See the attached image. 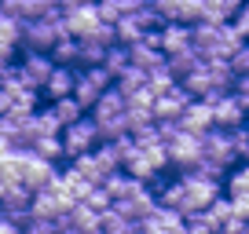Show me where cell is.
Wrapping results in <instances>:
<instances>
[{
  "label": "cell",
  "mask_w": 249,
  "mask_h": 234,
  "mask_svg": "<svg viewBox=\"0 0 249 234\" xmlns=\"http://www.w3.org/2000/svg\"><path fill=\"white\" fill-rule=\"evenodd\" d=\"M59 37H70L66 22H62V11H48L40 18H18V44L33 48V51H48Z\"/></svg>",
  "instance_id": "cell-1"
},
{
  "label": "cell",
  "mask_w": 249,
  "mask_h": 234,
  "mask_svg": "<svg viewBox=\"0 0 249 234\" xmlns=\"http://www.w3.org/2000/svg\"><path fill=\"white\" fill-rule=\"evenodd\" d=\"M59 139H62V154H66V157H73V154H85V150H92L95 143H99V128H95V117L85 110V114H81L77 121L62 125Z\"/></svg>",
  "instance_id": "cell-2"
},
{
  "label": "cell",
  "mask_w": 249,
  "mask_h": 234,
  "mask_svg": "<svg viewBox=\"0 0 249 234\" xmlns=\"http://www.w3.org/2000/svg\"><path fill=\"white\" fill-rule=\"evenodd\" d=\"M179 183H183V190H187L183 216H191V212L205 209V205H209L213 198L220 194V183H216V180H205V176H195V172H179Z\"/></svg>",
  "instance_id": "cell-3"
},
{
  "label": "cell",
  "mask_w": 249,
  "mask_h": 234,
  "mask_svg": "<svg viewBox=\"0 0 249 234\" xmlns=\"http://www.w3.org/2000/svg\"><path fill=\"white\" fill-rule=\"evenodd\" d=\"M52 55L48 51H33V48H26L22 51V63H18V81H22V88H37L48 81V73H52Z\"/></svg>",
  "instance_id": "cell-4"
},
{
  "label": "cell",
  "mask_w": 249,
  "mask_h": 234,
  "mask_svg": "<svg viewBox=\"0 0 249 234\" xmlns=\"http://www.w3.org/2000/svg\"><path fill=\"white\" fill-rule=\"evenodd\" d=\"M165 150H169V165L187 168L191 161H198V157H202V135L183 132V128H179L176 135H169V139H165Z\"/></svg>",
  "instance_id": "cell-5"
},
{
  "label": "cell",
  "mask_w": 249,
  "mask_h": 234,
  "mask_svg": "<svg viewBox=\"0 0 249 234\" xmlns=\"http://www.w3.org/2000/svg\"><path fill=\"white\" fill-rule=\"evenodd\" d=\"M202 157L224 165V168H231V165L238 161V150H234L231 139H227V128H216V125H213L209 132H202Z\"/></svg>",
  "instance_id": "cell-6"
},
{
  "label": "cell",
  "mask_w": 249,
  "mask_h": 234,
  "mask_svg": "<svg viewBox=\"0 0 249 234\" xmlns=\"http://www.w3.org/2000/svg\"><path fill=\"white\" fill-rule=\"evenodd\" d=\"M55 172H59V168H55V161H44V157H37L30 150L26 161H22V187L30 190V194H33V190H44L48 183H52Z\"/></svg>",
  "instance_id": "cell-7"
},
{
  "label": "cell",
  "mask_w": 249,
  "mask_h": 234,
  "mask_svg": "<svg viewBox=\"0 0 249 234\" xmlns=\"http://www.w3.org/2000/svg\"><path fill=\"white\" fill-rule=\"evenodd\" d=\"M30 198L33 194L22 187V183H11V187H4V194H0V212L22 227L26 219H30Z\"/></svg>",
  "instance_id": "cell-8"
},
{
  "label": "cell",
  "mask_w": 249,
  "mask_h": 234,
  "mask_svg": "<svg viewBox=\"0 0 249 234\" xmlns=\"http://www.w3.org/2000/svg\"><path fill=\"white\" fill-rule=\"evenodd\" d=\"M176 125L183 128V132H195V135L209 132V128H213V106H209V102H202V99H191L183 110H179Z\"/></svg>",
  "instance_id": "cell-9"
},
{
  "label": "cell",
  "mask_w": 249,
  "mask_h": 234,
  "mask_svg": "<svg viewBox=\"0 0 249 234\" xmlns=\"http://www.w3.org/2000/svg\"><path fill=\"white\" fill-rule=\"evenodd\" d=\"M73 81H77V66H52V73H48V81L40 84V92L48 95V99H62V95L73 92Z\"/></svg>",
  "instance_id": "cell-10"
},
{
  "label": "cell",
  "mask_w": 249,
  "mask_h": 234,
  "mask_svg": "<svg viewBox=\"0 0 249 234\" xmlns=\"http://www.w3.org/2000/svg\"><path fill=\"white\" fill-rule=\"evenodd\" d=\"M62 22H66V33L70 37H85L88 30H92L95 22H99V11H95V0L92 4H81V8H70V11H62Z\"/></svg>",
  "instance_id": "cell-11"
},
{
  "label": "cell",
  "mask_w": 249,
  "mask_h": 234,
  "mask_svg": "<svg viewBox=\"0 0 249 234\" xmlns=\"http://www.w3.org/2000/svg\"><path fill=\"white\" fill-rule=\"evenodd\" d=\"M213 125H216V128H238V125H246V106L227 92L224 99L213 106Z\"/></svg>",
  "instance_id": "cell-12"
},
{
  "label": "cell",
  "mask_w": 249,
  "mask_h": 234,
  "mask_svg": "<svg viewBox=\"0 0 249 234\" xmlns=\"http://www.w3.org/2000/svg\"><path fill=\"white\" fill-rule=\"evenodd\" d=\"M165 66H169V73L172 77H187L191 70H198L202 66V51H198L195 44H187V48H179V51H169L165 55Z\"/></svg>",
  "instance_id": "cell-13"
},
{
  "label": "cell",
  "mask_w": 249,
  "mask_h": 234,
  "mask_svg": "<svg viewBox=\"0 0 249 234\" xmlns=\"http://www.w3.org/2000/svg\"><path fill=\"white\" fill-rule=\"evenodd\" d=\"M191 44V22H161V51H179Z\"/></svg>",
  "instance_id": "cell-14"
},
{
  "label": "cell",
  "mask_w": 249,
  "mask_h": 234,
  "mask_svg": "<svg viewBox=\"0 0 249 234\" xmlns=\"http://www.w3.org/2000/svg\"><path fill=\"white\" fill-rule=\"evenodd\" d=\"M128 63L140 66V70H150V66L165 63V51H161V48L143 44V40H136V44H128Z\"/></svg>",
  "instance_id": "cell-15"
},
{
  "label": "cell",
  "mask_w": 249,
  "mask_h": 234,
  "mask_svg": "<svg viewBox=\"0 0 249 234\" xmlns=\"http://www.w3.org/2000/svg\"><path fill=\"white\" fill-rule=\"evenodd\" d=\"M121 110H124V95H121V92H117V88H114V84H110V88H103V92H99V99H95V102H92V117H107V114H121Z\"/></svg>",
  "instance_id": "cell-16"
},
{
  "label": "cell",
  "mask_w": 249,
  "mask_h": 234,
  "mask_svg": "<svg viewBox=\"0 0 249 234\" xmlns=\"http://www.w3.org/2000/svg\"><path fill=\"white\" fill-rule=\"evenodd\" d=\"M70 168L77 172V176H85L88 183H99L103 176H107V172L99 168V161L92 157V150H85V154H73V157H70Z\"/></svg>",
  "instance_id": "cell-17"
},
{
  "label": "cell",
  "mask_w": 249,
  "mask_h": 234,
  "mask_svg": "<svg viewBox=\"0 0 249 234\" xmlns=\"http://www.w3.org/2000/svg\"><path fill=\"white\" fill-rule=\"evenodd\" d=\"M30 150L37 157H44V161H59V157H66V154H62V139H59V135H33Z\"/></svg>",
  "instance_id": "cell-18"
},
{
  "label": "cell",
  "mask_w": 249,
  "mask_h": 234,
  "mask_svg": "<svg viewBox=\"0 0 249 234\" xmlns=\"http://www.w3.org/2000/svg\"><path fill=\"white\" fill-rule=\"evenodd\" d=\"M48 55H52V63H59V66H77V37H59L48 48Z\"/></svg>",
  "instance_id": "cell-19"
},
{
  "label": "cell",
  "mask_w": 249,
  "mask_h": 234,
  "mask_svg": "<svg viewBox=\"0 0 249 234\" xmlns=\"http://www.w3.org/2000/svg\"><path fill=\"white\" fill-rule=\"evenodd\" d=\"M95 128H99V139H117V135L128 132V121H124V110L121 114H107V117H95Z\"/></svg>",
  "instance_id": "cell-20"
},
{
  "label": "cell",
  "mask_w": 249,
  "mask_h": 234,
  "mask_svg": "<svg viewBox=\"0 0 249 234\" xmlns=\"http://www.w3.org/2000/svg\"><path fill=\"white\" fill-rule=\"evenodd\" d=\"M114 40L117 44H136V40H143V26L132 15H121L114 22Z\"/></svg>",
  "instance_id": "cell-21"
},
{
  "label": "cell",
  "mask_w": 249,
  "mask_h": 234,
  "mask_svg": "<svg viewBox=\"0 0 249 234\" xmlns=\"http://www.w3.org/2000/svg\"><path fill=\"white\" fill-rule=\"evenodd\" d=\"M202 216H205V223L216 231V227L224 223L227 216H231V198H227V194H216V198H213V201L202 209Z\"/></svg>",
  "instance_id": "cell-22"
},
{
  "label": "cell",
  "mask_w": 249,
  "mask_h": 234,
  "mask_svg": "<svg viewBox=\"0 0 249 234\" xmlns=\"http://www.w3.org/2000/svg\"><path fill=\"white\" fill-rule=\"evenodd\" d=\"M52 114L59 117V125H70V121H77V117L85 114V106H81L73 95H62V99H52Z\"/></svg>",
  "instance_id": "cell-23"
},
{
  "label": "cell",
  "mask_w": 249,
  "mask_h": 234,
  "mask_svg": "<svg viewBox=\"0 0 249 234\" xmlns=\"http://www.w3.org/2000/svg\"><path fill=\"white\" fill-rule=\"evenodd\" d=\"M121 168L128 172L132 180H140V183H150L154 176H161V172H154V168H150V161L143 157V150H140V154H132L128 161H121Z\"/></svg>",
  "instance_id": "cell-24"
},
{
  "label": "cell",
  "mask_w": 249,
  "mask_h": 234,
  "mask_svg": "<svg viewBox=\"0 0 249 234\" xmlns=\"http://www.w3.org/2000/svg\"><path fill=\"white\" fill-rule=\"evenodd\" d=\"M103 66H107V73L110 77H117V73L128 66V44H107V55H103Z\"/></svg>",
  "instance_id": "cell-25"
},
{
  "label": "cell",
  "mask_w": 249,
  "mask_h": 234,
  "mask_svg": "<svg viewBox=\"0 0 249 234\" xmlns=\"http://www.w3.org/2000/svg\"><path fill=\"white\" fill-rule=\"evenodd\" d=\"M224 183H227V194H246L249 190V161L231 165V168L224 172Z\"/></svg>",
  "instance_id": "cell-26"
},
{
  "label": "cell",
  "mask_w": 249,
  "mask_h": 234,
  "mask_svg": "<svg viewBox=\"0 0 249 234\" xmlns=\"http://www.w3.org/2000/svg\"><path fill=\"white\" fill-rule=\"evenodd\" d=\"M103 55H107V44L88 40V37L77 40V66H95V63H103Z\"/></svg>",
  "instance_id": "cell-27"
},
{
  "label": "cell",
  "mask_w": 249,
  "mask_h": 234,
  "mask_svg": "<svg viewBox=\"0 0 249 234\" xmlns=\"http://www.w3.org/2000/svg\"><path fill=\"white\" fill-rule=\"evenodd\" d=\"M92 157L99 161L103 172L121 168V157H117V150H114V143H110V139H99V143H95V147H92Z\"/></svg>",
  "instance_id": "cell-28"
},
{
  "label": "cell",
  "mask_w": 249,
  "mask_h": 234,
  "mask_svg": "<svg viewBox=\"0 0 249 234\" xmlns=\"http://www.w3.org/2000/svg\"><path fill=\"white\" fill-rule=\"evenodd\" d=\"M70 95H73V99H77V102H81L85 110H92V102L99 99V88H95L92 81H88L85 73L77 70V81H73V92H70Z\"/></svg>",
  "instance_id": "cell-29"
},
{
  "label": "cell",
  "mask_w": 249,
  "mask_h": 234,
  "mask_svg": "<svg viewBox=\"0 0 249 234\" xmlns=\"http://www.w3.org/2000/svg\"><path fill=\"white\" fill-rule=\"evenodd\" d=\"M124 121H128V132L132 128H143L154 121V114H150V106H136V102H124Z\"/></svg>",
  "instance_id": "cell-30"
},
{
  "label": "cell",
  "mask_w": 249,
  "mask_h": 234,
  "mask_svg": "<svg viewBox=\"0 0 249 234\" xmlns=\"http://www.w3.org/2000/svg\"><path fill=\"white\" fill-rule=\"evenodd\" d=\"M172 81H176V77L169 73V66H165V63H158V66H150V70H147V84L154 88V95H161Z\"/></svg>",
  "instance_id": "cell-31"
},
{
  "label": "cell",
  "mask_w": 249,
  "mask_h": 234,
  "mask_svg": "<svg viewBox=\"0 0 249 234\" xmlns=\"http://www.w3.org/2000/svg\"><path fill=\"white\" fill-rule=\"evenodd\" d=\"M143 157L150 161V168H154V172H165V168H169V150H165V143L143 147Z\"/></svg>",
  "instance_id": "cell-32"
},
{
  "label": "cell",
  "mask_w": 249,
  "mask_h": 234,
  "mask_svg": "<svg viewBox=\"0 0 249 234\" xmlns=\"http://www.w3.org/2000/svg\"><path fill=\"white\" fill-rule=\"evenodd\" d=\"M59 8V0H22V18H40Z\"/></svg>",
  "instance_id": "cell-33"
},
{
  "label": "cell",
  "mask_w": 249,
  "mask_h": 234,
  "mask_svg": "<svg viewBox=\"0 0 249 234\" xmlns=\"http://www.w3.org/2000/svg\"><path fill=\"white\" fill-rule=\"evenodd\" d=\"M81 201H85V205H88V209H95V212H107V209H110V201H114V198H110V194H107V190H103V187H99V183H95V187H92V190H88V194H85V198H81Z\"/></svg>",
  "instance_id": "cell-34"
},
{
  "label": "cell",
  "mask_w": 249,
  "mask_h": 234,
  "mask_svg": "<svg viewBox=\"0 0 249 234\" xmlns=\"http://www.w3.org/2000/svg\"><path fill=\"white\" fill-rule=\"evenodd\" d=\"M81 73H85V77L92 81V84L99 88V92H103V88H110V84H114V77L107 73V66H103V63H95V66H85Z\"/></svg>",
  "instance_id": "cell-35"
},
{
  "label": "cell",
  "mask_w": 249,
  "mask_h": 234,
  "mask_svg": "<svg viewBox=\"0 0 249 234\" xmlns=\"http://www.w3.org/2000/svg\"><path fill=\"white\" fill-rule=\"evenodd\" d=\"M227 63H231L234 73H249V40H246V44H238L231 55H227Z\"/></svg>",
  "instance_id": "cell-36"
},
{
  "label": "cell",
  "mask_w": 249,
  "mask_h": 234,
  "mask_svg": "<svg viewBox=\"0 0 249 234\" xmlns=\"http://www.w3.org/2000/svg\"><path fill=\"white\" fill-rule=\"evenodd\" d=\"M183 231H187V234H216L209 223H205L202 209H198V212H191V216H183Z\"/></svg>",
  "instance_id": "cell-37"
},
{
  "label": "cell",
  "mask_w": 249,
  "mask_h": 234,
  "mask_svg": "<svg viewBox=\"0 0 249 234\" xmlns=\"http://www.w3.org/2000/svg\"><path fill=\"white\" fill-rule=\"evenodd\" d=\"M110 143H114V150H117V157H121V161H128L132 154H140V147H136V139H132L128 132L117 135V139H110Z\"/></svg>",
  "instance_id": "cell-38"
},
{
  "label": "cell",
  "mask_w": 249,
  "mask_h": 234,
  "mask_svg": "<svg viewBox=\"0 0 249 234\" xmlns=\"http://www.w3.org/2000/svg\"><path fill=\"white\" fill-rule=\"evenodd\" d=\"M231 95L242 102V106H249V73H234V81H231Z\"/></svg>",
  "instance_id": "cell-39"
},
{
  "label": "cell",
  "mask_w": 249,
  "mask_h": 234,
  "mask_svg": "<svg viewBox=\"0 0 249 234\" xmlns=\"http://www.w3.org/2000/svg\"><path fill=\"white\" fill-rule=\"evenodd\" d=\"M59 227H55V219H26L22 223V234H55Z\"/></svg>",
  "instance_id": "cell-40"
},
{
  "label": "cell",
  "mask_w": 249,
  "mask_h": 234,
  "mask_svg": "<svg viewBox=\"0 0 249 234\" xmlns=\"http://www.w3.org/2000/svg\"><path fill=\"white\" fill-rule=\"evenodd\" d=\"M124 102H136V106H150V102H154V88H150V84L132 88V92L124 95Z\"/></svg>",
  "instance_id": "cell-41"
},
{
  "label": "cell",
  "mask_w": 249,
  "mask_h": 234,
  "mask_svg": "<svg viewBox=\"0 0 249 234\" xmlns=\"http://www.w3.org/2000/svg\"><path fill=\"white\" fill-rule=\"evenodd\" d=\"M95 11H99L103 22H117V18H121V8H117V0H95Z\"/></svg>",
  "instance_id": "cell-42"
},
{
  "label": "cell",
  "mask_w": 249,
  "mask_h": 234,
  "mask_svg": "<svg viewBox=\"0 0 249 234\" xmlns=\"http://www.w3.org/2000/svg\"><path fill=\"white\" fill-rule=\"evenodd\" d=\"M231 22H234V30H238L242 37L249 40V0H242V8L234 11V18H231Z\"/></svg>",
  "instance_id": "cell-43"
},
{
  "label": "cell",
  "mask_w": 249,
  "mask_h": 234,
  "mask_svg": "<svg viewBox=\"0 0 249 234\" xmlns=\"http://www.w3.org/2000/svg\"><path fill=\"white\" fill-rule=\"evenodd\" d=\"M0 234H22V227H18L15 219H8L4 212H0Z\"/></svg>",
  "instance_id": "cell-44"
},
{
  "label": "cell",
  "mask_w": 249,
  "mask_h": 234,
  "mask_svg": "<svg viewBox=\"0 0 249 234\" xmlns=\"http://www.w3.org/2000/svg\"><path fill=\"white\" fill-rule=\"evenodd\" d=\"M11 99H15V95H11L8 88L0 84V114H8V110H11Z\"/></svg>",
  "instance_id": "cell-45"
},
{
  "label": "cell",
  "mask_w": 249,
  "mask_h": 234,
  "mask_svg": "<svg viewBox=\"0 0 249 234\" xmlns=\"http://www.w3.org/2000/svg\"><path fill=\"white\" fill-rule=\"evenodd\" d=\"M81 4H92V0H59V11H70V8H81Z\"/></svg>",
  "instance_id": "cell-46"
},
{
  "label": "cell",
  "mask_w": 249,
  "mask_h": 234,
  "mask_svg": "<svg viewBox=\"0 0 249 234\" xmlns=\"http://www.w3.org/2000/svg\"><path fill=\"white\" fill-rule=\"evenodd\" d=\"M11 150H15V147H11V139H8V135H0V161H4Z\"/></svg>",
  "instance_id": "cell-47"
},
{
  "label": "cell",
  "mask_w": 249,
  "mask_h": 234,
  "mask_svg": "<svg viewBox=\"0 0 249 234\" xmlns=\"http://www.w3.org/2000/svg\"><path fill=\"white\" fill-rule=\"evenodd\" d=\"M55 234H81V231H73V227H59Z\"/></svg>",
  "instance_id": "cell-48"
},
{
  "label": "cell",
  "mask_w": 249,
  "mask_h": 234,
  "mask_svg": "<svg viewBox=\"0 0 249 234\" xmlns=\"http://www.w3.org/2000/svg\"><path fill=\"white\" fill-rule=\"evenodd\" d=\"M242 161H249V147H246V154H242Z\"/></svg>",
  "instance_id": "cell-49"
},
{
  "label": "cell",
  "mask_w": 249,
  "mask_h": 234,
  "mask_svg": "<svg viewBox=\"0 0 249 234\" xmlns=\"http://www.w3.org/2000/svg\"><path fill=\"white\" fill-rule=\"evenodd\" d=\"M246 121H249V106H246Z\"/></svg>",
  "instance_id": "cell-50"
},
{
  "label": "cell",
  "mask_w": 249,
  "mask_h": 234,
  "mask_svg": "<svg viewBox=\"0 0 249 234\" xmlns=\"http://www.w3.org/2000/svg\"><path fill=\"white\" fill-rule=\"evenodd\" d=\"M246 132H249V121H246Z\"/></svg>",
  "instance_id": "cell-51"
},
{
  "label": "cell",
  "mask_w": 249,
  "mask_h": 234,
  "mask_svg": "<svg viewBox=\"0 0 249 234\" xmlns=\"http://www.w3.org/2000/svg\"><path fill=\"white\" fill-rule=\"evenodd\" d=\"M92 234H103V231H92Z\"/></svg>",
  "instance_id": "cell-52"
},
{
  "label": "cell",
  "mask_w": 249,
  "mask_h": 234,
  "mask_svg": "<svg viewBox=\"0 0 249 234\" xmlns=\"http://www.w3.org/2000/svg\"><path fill=\"white\" fill-rule=\"evenodd\" d=\"M246 223H249V219H246Z\"/></svg>",
  "instance_id": "cell-53"
}]
</instances>
